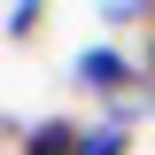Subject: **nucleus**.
<instances>
[{"mask_svg": "<svg viewBox=\"0 0 155 155\" xmlns=\"http://www.w3.org/2000/svg\"><path fill=\"white\" fill-rule=\"evenodd\" d=\"M70 85H78V93H93V101H124L132 85H147V78H140V62L124 54V47H109V39L93 47V39H85V47L70 54Z\"/></svg>", "mask_w": 155, "mask_h": 155, "instance_id": "nucleus-1", "label": "nucleus"}, {"mask_svg": "<svg viewBox=\"0 0 155 155\" xmlns=\"http://www.w3.org/2000/svg\"><path fill=\"white\" fill-rule=\"evenodd\" d=\"M78 140H85L78 116H31L16 132V155H78Z\"/></svg>", "mask_w": 155, "mask_h": 155, "instance_id": "nucleus-2", "label": "nucleus"}, {"mask_svg": "<svg viewBox=\"0 0 155 155\" xmlns=\"http://www.w3.org/2000/svg\"><path fill=\"white\" fill-rule=\"evenodd\" d=\"M78 155H132V132H124V124H109V116H93V124H85V140H78Z\"/></svg>", "mask_w": 155, "mask_h": 155, "instance_id": "nucleus-3", "label": "nucleus"}, {"mask_svg": "<svg viewBox=\"0 0 155 155\" xmlns=\"http://www.w3.org/2000/svg\"><path fill=\"white\" fill-rule=\"evenodd\" d=\"M93 16L109 23V31H132V23H155V8H147V0H101Z\"/></svg>", "mask_w": 155, "mask_h": 155, "instance_id": "nucleus-4", "label": "nucleus"}, {"mask_svg": "<svg viewBox=\"0 0 155 155\" xmlns=\"http://www.w3.org/2000/svg\"><path fill=\"white\" fill-rule=\"evenodd\" d=\"M39 23H47V8H39V0H16V8H0V39H31Z\"/></svg>", "mask_w": 155, "mask_h": 155, "instance_id": "nucleus-5", "label": "nucleus"}, {"mask_svg": "<svg viewBox=\"0 0 155 155\" xmlns=\"http://www.w3.org/2000/svg\"><path fill=\"white\" fill-rule=\"evenodd\" d=\"M140 78H147V85H155V39H147V54H140Z\"/></svg>", "mask_w": 155, "mask_h": 155, "instance_id": "nucleus-6", "label": "nucleus"}]
</instances>
